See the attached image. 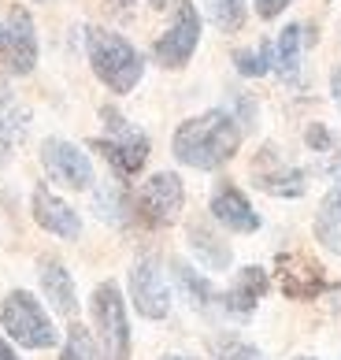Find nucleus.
Masks as SVG:
<instances>
[{"label": "nucleus", "instance_id": "bb28decb", "mask_svg": "<svg viewBox=\"0 0 341 360\" xmlns=\"http://www.w3.org/2000/svg\"><path fill=\"white\" fill-rule=\"evenodd\" d=\"M256 4V15L260 19H279L286 8H290V0H253Z\"/></svg>", "mask_w": 341, "mask_h": 360}, {"label": "nucleus", "instance_id": "0eeeda50", "mask_svg": "<svg viewBox=\"0 0 341 360\" xmlns=\"http://www.w3.org/2000/svg\"><path fill=\"white\" fill-rule=\"evenodd\" d=\"M0 60L11 75H30L37 68V30L22 4H8L0 11Z\"/></svg>", "mask_w": 341, "mask_h": 360}, {"label": "nucleus", "instance_id": "4be33fe9", "mask_svg": "<svg viewBox=\"0 0 341 360\" xmlns=\"http://www.w3.org/2000/svg\"><path fill=\"white\" fill-rule=\"evenodd\" d=\"M208 19L222 34H238L245 26V0H208Z\"/></svg>", "mask_w": 341, "mask_h": 360}, {"label": "nucleus", "instance_id": "f257e3e1", "mask_svg": "<svg viewBox=\"0 0 341 360\" xmlns=\"http://www.w3.org/2000/svg\"><path fill=\"white\" fill-rule=\"evenodd\" d=\"M238 149H241V127L222 108L178 123L175 138H170V153L178 156V164L193 171H215L238 156Z\"/></svg>", "mask_w": 341, "mask_h": 360}, {"label": "nucleus", "instance_id": "473e14b6", "mask_svg": "<svg viewBox=\"0 0 341 360\" xmlns=\"http://www.w3.org/2000/svg\"><path fill=\"white\" fill-rule=\"evenodd\" d=\"M149 4H152V8H167V0H149Z\"/></svg>", "mask_w": 341, "mask_h": 360}, {"label": "nucleus", "instance_id": "7ed1b4c3", "mask_svg": "<svg viewBox=\"0 0 341 360\" xmlns=\"http://www.w3.org/2000/svg\"><path fill=\"white\" fill-rule=\"evenodd\" d=\"M100 119H104V130H108V134L93 138V141H89V149L100 153L115 171H119V175H126V179L138 175V171L145 167V160H149L145 130H138L134 123H126L115 108H100Z\"/></svg>", "mask_w": 341, "mask_h": 360}, {"label": "nucleus", "instance_id": "f3484780", "mask_svg": "<svg viewBox=\"0 0 341 360\" xmlns=\"http://www.w3.org/2000/svg\"><path fill=\"white\" fill-rule=\"evenodd\" d=\"M316 238L326 252L341 257V182L323 197V205L316 212Z\"/></svg>", "mask_w": 341, "mask_h": 360}, {"label": "nucleus", "instance_id": "9d476101", "mask_svg": "<svg viewBox=\"0 0 341 360\" xmlns=\"http://www.w3.org/2000/svg\"><path fill=\"white\" fill-rule=\"evenodd\" d=\"M130 297H134V309L145 319H163L170 312V290L163 283L160 260L141 257L130 268Z\"/></svg>", "mask_w": 341, "mask_h": 360}, {"label": "nucleus", "instance_id": "dca6fc26", "mask_svg": "<svg viewBox=\"0 0 341 360\" xmlns=\"http://www.w3.org/2000/svg\"><path fill=\"white\" fill-rule=\"evenodd\" d=\"M271 164V171H256V186L260 190H267L274 197H300L308 190V182H305V171H297V167H282L279 164V156H274V149L267 145L264 153H260Z\"/></svg>", "mask_w": 341, "mask_h": 360}, {"label": "nucleus", "instance_id": "7c9ffc66", "mask_svg": "<svg viewBox=\"0 0 341 360\" xmlns=\"http://www.w3.org/2000/svg\"><path fill=\"white\" fill-rule=\"evenodd\" d=\"M330 297H334V301H330V304H334V312L341 316V286H334V290H330Z\"/></svg>", "mask_w": 341, "mask_h": 360}, {"label": "nucleus", "instance_id": "cd10ccee", "mask_svg": "<svg viewBox=\"0 0 341 360\" xmlns=\"http://www.w3.org/2000/svg\"><path fill=\"white\" fill-rule=\"evenodd\" d=\"M11 145H15V138H11V127H8V119H0V171H4L8 160H11Z\"/></svg>", "mask_w": 341, "mask_h": 360}, {"label": "nucleus", "instance_id": "9b49d317", "mask_svg": "<svg viewBox=\"0 0 341 360\" xmlns=\"http://www.w3.org/2000/svg\"><path fill=\"white\" fill-rule=\"evenodd\" d=\"M34 223L41 226V231L48 234H56V238H67V242H74L78 234H82V219H78V212L67 205V201H60L56 193L48 190L45 182H37L34 186Z\"/></svg>", "mask_w": 341, "mask_h": 360}, {"label": "nucleus", "instance_id": "a878e982", "mask_svg": "<svg viewBox=\"0 0 341 360\" xmlns=\"http://www.w3.org/2000/svg\"><path fill=\"white\" fill-rule=\"evenodd\" d=\"M305 138H308V149H316V153H330V145H334L330 130H326L323 123H312Z\"/></svg>", "mask_w": 341, "mask_h": 360}, {"label": "nucleus", "instance_id": "393cba45", "mask_svg": "<svg viewBox=\"0 0 341 360\" xmlns=\"http://www.w3.org/2000/svg\"><path fill=\"white\" fill-rule=\"evenodd\" d=\"M63 360H100L93 338H89V330L82 323H74L67 330V342H63Z\"/></svg>", "mask_w": 341, "mask_h": 360}, {"label": "nucleus", "instance_id": "c85d7f7f", "mask_svg": "<svg viewBox=\"0 0 341 360\" xmlns=\"http://www.w3.org/2000/svg\"><path fill=\"white\" fill-rule=\"evenodd\" d=\"M330 93H334V101H337V108H341V63H337L334 75H330Z\"/></svg>", "mask_w": 341, "mask_h": 360}, {"label": "nucleus", "instance_id": "a211bd4d", "mask_svg": "<svg viewBox=\"0 0 341 360\" xmlns=\"http://www.w3.org/2000/svg\"><path fill=\"white\" fill-rule=\"evenodd\" d=\"M175 283H178V290L186 293V297L193 301V309H201V312H212L215 304H219V293H215V286L208 283V278L201 275V271H193L186 260H175Z\"/></svg>", "mask_w": 341, "mask_h": 360}, {"label": "nucleus", "instance_id": "c9c22d12", "mask_svg": "<svg viewBox=\"0 0 341 360\" xmlns=\"http://www.w3.org/2000/svg\"><path fill=\"white\" fill-rule=\"evenodd\" d=\"M37 4H48V0H37Z\"/></svg>", "mask_w": 341, "mask_h": 360}, {"label": "nucleus", "instance_id": "b1692460", "mask_svg": "<svg viewBox=\"0 0 341 360\" xmlns=\"http://www.w3.org/2000/svg\"><path fill=\"white\" fill-rule=\"evenodd\" d=\"M212 360H264V353L234 335H222L212 342Z\"/></svg>", "mask_w": 341, "mask_h": 360}, {"label": "nucleus", "instance_id": "72a5a7b5", "mask_svg": "<svg viewBox=\"0 0 341 360\" xmlns=\"http://www.w3.org/2000/svg\"><path fill=\"white\" fill-rule=\"evenodd\" d=\"M163 360H189V356H163Z\"/></svg>", "mask_w": 341, "mask_h": 360}, {"label": "nucleus", "instance_id": "6ab92c4d", "mask_svg": "<svg viewBox=\"0 0 341 360\" xmlns=\"http://www.w3.org/2000/svg\"><path fill=\"white\" fill-rule=\"evenodd\" d=\"M305 30H300L297 22H290L286 30L279 34V45H274V71H279L282 82H297V75H300V37Z\"/></svg>", "mask_w": 341, "mask_h": 360}, {"label": "nucleus", "instance_id": "c756f323", "mask_svg": "<svg viewBox=\"0 0 341 360\" xmlns=\"http://www.w3.org/2000/svg\"><path fill=\"white\" fill-rule=\"evenodd\" d=\"M0 360H19V356H15V349H11V345H8L4 338H0Z\"/></svg>", "mask_w": 341, "mask_h": 360}, {"label": "nucleus", "instance_id": "2eb2a0df", "mask_svg": "<svg viewBox=\"0 0 341 360\" xmlns=\"http://www.w3.org/2000/svg\"><path fill=\"white\" fill-rule=\"evenodd\" d=\"M37 275H41V290L52 301V309L60 316H74L78 312V293H74V283H71V271L63 268L56 257H41L37 260Z\"/></svg>", "mask_w": 341, "mask_h": 360}, {"label": "nucleus", "instance_id": "6e6552de", "mask_svg": "<svg viewBox=\"0 0 341 360\" xmlns=\"http://www.w3.org/2000/svg\"><path fill=\"white\" fill-rule=\"evenodd\" d=\"M182 205H186V186H182V179L175 171L152 175L138 193V212H141V219L152 223V226H170L178 219Z\"/></svg>", "mask_w": 341, "mask_h": 360}, {"label": "nucleus", "instance_id": "20e7f679", "mask_svg": "<svg viewBox=\"0 0 341 360\" xmlns=\"http://www.w3.org/2000/svg\"><path fill=\"white\" fill-rule=\"evenodd\" d=\"M0 327L8 330L11 342L26 345V349H52L56 345V327L45 316V309L34 301V293L26 290H11L4 297V309H0Z\"/></svg>", "mask_w": 341, "mask_h": 360}, {"label": "nucleus", "instance_id": "1a4fd4ad", "mask_svg": "<svg viewBox=\"0 0 341 360\" xmlns=\"http://www.w3.org/2000/svg\"><path fill=\"white\" fill-rule=\"evenodd\" d=\"M41 164L48 171V179H56L67 190H89L93 186V164H89V156L63 138L41 141Z\"/></svg>", "mask_w": 341, "mask_h": 360}, {"label": "nucleus", "instance_id": "2f4dec72", "mask_svg": "<svg viewBox=\"0 0 341 360\" xmlns=\"http://www.w3.org/2000/svg\"><path fill=\"white\" fill-rule=\"evenodd\" d=\"M108 4H112V8H115V11H126V8H130V4H134V0H108Z\"/></svg>", "mask_w": 341, "mask_h": 360}, {"label": "nucleus", "instance_id": "f03ea898", "mask_svg": "<svg viewBox=\"0 0 341 360\" xmlns=\"http://www.w3.org/2000/svg\"><path fill=\"white\" fill-rule=\"evenodd\" d=\"M86 52H89V68L112 93H130L141 75H145V60L141 52L126 41L123 34L104 30V26H89L86 34Z\"/></svg>", "mask_w": 341, "mask_h": 360}, {"label": "nucleus", "instance_id": "f8f14e48", "mask_svg": "<svg viewBox=\"0 0 341 360\" xmlns=\"http://www.w3.org/2000/svg\"><path fill=\"white\" fill-rule=\"evenodd\" d=\"M279 283L282 293L293 301H312L316 293H323V268L316 260L300 257V252H282L279 257Z\"/></svg>", "mask_w": 341, "mask_h": 360}, {"label": "nucleus", "instance_id": "f704fd0d", "mask_svg": "<svg viewBox=\"0 0 341 360\" xmlns=\"http://www.w3.org/2000/svg\"><path fill=\"white\" fill-rule=\"evenodd\" d=\"M297 360H312V356H297Z\"/></svg>", "mask_w": 341, "mask_h": 360}, {"label": "nucleus", "instance_id": "ddd939ff", "mask_svg": "<svg viewBox=\"0 0 341 360\" xmlns=\"http://www.w3.org/2000/svg\"><path fill=\"white\" fill-rule=\"evenodd\" d=\"M212 216L234 234H253L260 231V216L256 208L248 205V197L238 190L234 182H219L212 193Z\"/></svg>", "mask_w": 341, "mask_h": 360}, {"label": "nucleus", "instance_id": "39448f33", "mask_svg": "<svg viewBox=\"0 0 341 360\" xmlns=\"http://www.w3.org/2000/svg\"><path fill=\"white\" fill-rule=\"evenodd\" d=\"M196 45H201V11H196L193 0H175V15H170V26L156 37L152 56L160 68H186L193 60Z\"/></svg>", "mask_w": 341, "mask_h": 360}, {"label": "nucleus", "instance_id": "4468645a", "mask_svg": "<svg viewBox=\"0 0 341 360\" xmlns=\"http://www.w3.org/2000/svg\"><path fill=\"white\" fill-rule=\"evenodd\" d=\"M271 290V278H267V271L264 268H245V271H238V278L230 283V290L222 293V309L227 312H234V316H248L256 309L260 301H264V293Z\"/></svg>", "mask_w": 341, "mask_h": 360}, {"label": "nucleus", "instance_id": "412c9836", "mask_svg": "<svg viewBox=\"0 0 341 360\" xmlns=\"http://www.w3.org/2000/svg\"><path fill=\"white\" fill-rule=\"evenodd\" d=\"M130 197L119 182H108V186H100V193H97V216H104L108 223H126L130 216Z\"/></svg>", "mask_w": 341, "mask_h": 360}, {"label": "nucleus", "instance_id": "423d86ee", "mask_svg": "<svg viewBox=\"0 0 341 360\" xmlns=\"http://www.w3.org/2000/svg\"><path fill=\"white\" fill-rule=\"evenodd\" d=\"M93 323L100 330L104 360H130V323H126V304L115 283H100L93 290Z\"/></svg>", "mask_w": 341, "mask_h": 360}, {"label": "nucleus", "instance_id": "5701e85b", "mask_svg": "<svg viewBox=\"0 0 341 360\" xmlns=\"http://www.w3.org/2000/svg\"><path fill=\"white\" fill-rule=\"evenodd\" d=\"M234 63H238V71L248 75V78H264L267 71H274V45L271 41H260L256 52L241 49V52H234Z\"/></svg>", "mask_w": 341, "mask_h": 360}, {"label": "nucleus", "instance_id": "aec40b11", "mask_svg": "<svg viewBox=\"0 0 341 360\" xmlns=\"http://www.w3.org/2000/svg\"><path fill=\"white\" fill-rule=\"evenodd\" d=\"M189 242H193V249H196V257H201L212 271L230 268V249L222 245L215 234H208L201 223H193V226H189Z\"/></svg>", "mask_w": 341, "mask_h": 360}]
</instances>
